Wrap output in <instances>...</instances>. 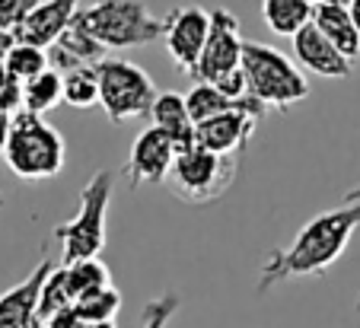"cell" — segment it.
<instances>
[{
  "instance_id": "6da1fadb",
  "label": "cell",
  "mask_w": 360,
  "mask_h": 328,
  "mask_svg": "<svg viewBox=\"0 0 360 328\" xmlns=\"http://www.w3.org/2000/svg\"><path fill=\"white\" fill-rule=\"evenodd\" d=\"M357 226H360V204H345V207H335V211L316 214L293 236L290 246L274 249L265 258L259 274V294H268L271 287L287 284L293 277L326 274L345 255Z\"/></svg>"
},
{
  "instance_id": "7a4b0ae2",
  "label": "cell",
  "mask_w": 360,
  "mask_h": 328,
  "mask_svg": "<svg viewBox=\"0 0 360 328\" xmlns=\"http://www.w3.org/2000/svg\"><path fill=\"white\" fill-rule=\"evenodd\" d=\"M74 26L83 29L89 39H96L105 51L141 48V45L163 39L166 32L163 16L150 13L143 0H96L89 7L77 10Z\"/></svg>"
},
{
  "instance_id": "3957f363",
  "label": "cell",
  "mask_w": 360,
  "mask_h": 328,
  "mask_svg": "<svg viewBox=\"0 0 360 328\" xmlns=\"http://www.w3.org/2000/svg\"><path fill=\"white\" fill-rule=\"evenodd\" d=\"M239 70L245 80V96H252L265 109L287 112L309 96V83H306L303 70L271 45L243 41Z\"/></svg>"
},
{
  "instance_id": "277c9868",
  "label": "cell",
  "mask_w": 360,
  "mask_h": 328,
  "mask_svg": "<svg viewBox=\"0 0 360 328\" xmlns=\"http://www.w3.org/2000/svg\"><path fill=\"white\" fill-rule=\"evenodd\" d=\"M64 159H68V144L55 124L29 112L13 115L7 147H4V163L10 166L13 176L26 182H45L64 169Z\"/></svg>"
},
{
  "instance_id": "5b68a950",
  "label": "cell",
  "mask_w": 360,
  "mask_h": 328,
  "mask_svg": "<svg viewBox=\"0 0 360 328\" xmlns=\"http://www.w3.org/2000/svg\"><path fill=\"white\" fill-rule=\"evenodd\" d=\"M112 185H115V176L109 169L93 172L80 192L77 214L68 223H58L51 230V236L61 242V265L96 258L102 252V246H105V217H109Z\"/></svg>"
},
{
  "instance_id": "8992f818",
  "label": "cell",
  "mask_w": 360,
  "mask_h": 328,
  "mask_svg": "<svg viewBox=\"0 0 360 328\" xmlns=\"http://www.w3.org/2000/svg\"><path fill=\"white\" fill-rule=\"evenodd\" d=\"M236 159L239 157H217L191 144L176 153L163 185H169V192L185 204H211L224 198L236 182Z\"/></svg>"
},
{
  "instance_id": "52a82bcc",
  "label": "cell",
  "mask_w": 360,
  "mask_h": 328,
  "mask_svg": "<svg viewBox=\"0 0 360 328\" xmlns=\"http://www.w3.org/2000/svg\"><path fill=\"white\" fill-rule=\"evenodd\" d=\"M96 86H99V105L112 124H124L134 118H150L157 86L137 64L122 58H105L96 64Z\"/></svg>"
},
{
  "instance_id": "ba28073f",
  "label": "cell",
  "mask_w": 360,
  "mask_h": 328,
  "mask_svg": "<svg viewBox=\"0 0 360 328\" xmlns=\"http://www.w3.org/2000/svg\"><path fill=\"white\" fill-rule=\"evenodd\" d=\"M243 29L239 20L230 10L217 7L211 10V29H207V41L204 51L198 58L191 80L207 83V86H220L224 80H230L233 74H239V61H243Z\"/></svg>"
},
{
  "instance_id": "9c48e42d",
  "label": "cell",
  "mask_w": 360,
  "mask_h": 328,
  "mask_svg": "<svg viewBox=\"0 0 360 328\" xmlns=\"http://www.w3.org/2000/svg\"><path fill=\"white\" fill-rule=\"evenodd\" d=\"M166 22V51H169L172 64H176L182 74L191 77L198 58L204 51V41H207V29H211V13L201 7H176L163 16Z\"/></svg>"
},
{
  "instance_id": "30bf717a",
  "label": "cell",
  "mask_w": 360,
  "mask_h": 328,
  "mask_svg": "<svg viewBox=\"0 0 360 328\" xmlns=\"http://www.w3.org/2000/svg\"><path fill=\"white\" fill-rule=\"evenodd\" d=\"M176 153L179 150L169 137L150 124V128H143L141 134H137L134 147H131L128 163H124V178H128L134 188H141V185H163L172 169Z\"/></svg>"
},
{
  "instance_id": "8fae6325",
  "label": "cell",
  "mask_w": 360,
  "mask_h": 328,
  "mask_svg": "<svg viewBox=\"0 0 360 328\" xmlns=\"http://www.w3.org/2000/svg\"><path fill=\"white\" fill-rule=\"evenodd\" d=\"M259 122L262 118H255L252 112H226L211 122L195 124V144L217 157H239L252 140Z\"/></svg>"
},
{
  "instance_id": "7c38bea8",
  "label": "cell",
  "mask_w": 360,
  "mask_h": 328,
  "mask_svg": "<svg viewBox=\"0 0 360 328\" xmlns=\"http://www.w3.org/2000/svg\"><path fill=\"white\" fill-rule=\"evenodd\" d=\"M293 58H297L300 67L313 70V74H319V77H328V80H345V77H351V61L335 51V45L313 22L293 35Z\"/></svg>"
},
{
  "instance_id": "4fadbf2b",
  "label": "cell",
  "mask_w": 360,
  "mask_h": 328,
  "mask_svg": "<svg viewBox=\"0 0 360 328\" xmlns=\"http://www.w3.org/2000/svg\"><path fill=\"white\" fill-rule=\"evenodd\" d=\"M51 268H55V261L45 255V258L29 271L26 280H20L7 294H0V328H26L29 322L35 319L41 284H45V277L51 274Z\"/></svg>"
},
{
  "instance_id": "5bb4252c",
  "label": "cell",
  "mask_w": 360,
  "mask_h": 328,
  "mask_svg": "<svg viewBox=\"0 0 360 328\" xmlns=\"http://www.w3.org/2000/svg\"><path fill=\"white\" fill-rule=\"evenodd\" d=\"M48 67L58 70V74H68V70H80V67H96V64L105 61V48H102L96 39H89L83 29H77L70 22L61 35H58L51 45L45 48Z\"/></svg>"
},
{
  "instance_id": "9a60e30c",
  "label": "cell",
  "mask_w": 360,
  "mask_h": 328,
  "mask_svg": "<svg viewBox=\"0 0 360 328\" xmlns=\"http://www.w3.org/2000/svg\"><path fill=\"white\" fill-rule=\"evenodd\" d=\"M77 10H80V0H39V7L29 13L26 22H22L20 41L45 51L48 45L74 22Z\"/></svg>"
},
{
  "instance_id": "2e32d148",
  "label": "cell",
  "mask_w": 360,
  "mask_h": 328,
  "mask_svg": "<svg viewBox=\"0 0 360 328\" xmlns=\"http://www.w3.org/2000/svg\"><path fill=\"white\" fill-rule=\"evenodd\" d=\"M185 109H188V118L195 124L201 122H211L217 115H226V112H252L255 118H265L268 109L262 103H255L252 96H239V99H230L224 96L220 89L207 86V83H195L188 96H185Z\"/></svg>"
},
{
  "instance_id": "e0dca14e",
  "label": "cell",
  "mask_w": 360,
  "mask_h": 328,
  "mask_svg": "<svg viewBox=\"0 0 360 328\" xmlns=\"http://www.w3.org/2000/svg\"><path fill=\"white\" fill-rule=\"evenodd\" d=\"M150 122L157 131H163L169 137L176 150H185V147L195 144V122L188 118L185 99L179 93H157L153 109H150Z\"/></svg>"
},
{
  "instance_id": "ac0fdd59",
  "label": "cell",
  "mask_w": 360,
  "mask_h": 328,
  "mask_svg": "<svg viewBox=\"0 0 360 328\" xmlns=\"http://www.w3.org/2000/svg\"><path fill=\"white\" fill-rule=\"evenodd\" d=\"M313 26L332 41L341 58H347V61H357L360 58V35H357V29H354L347 7H338V4H316Z\"/></svg>"
},
{
  "instance_id": "d6986e66",
  "label": "cell",
  "mask_w": 360,
  "mask_h": 328,
  "mask_svg": "<svg viewBox=\"0 0 360 328\" xmlns=\"http://www.w3.org/2000/svg\"><path fill=\"white\" fill-rule=\"evenodd\" d=\"M313 0H262V20L274 35H297L313 22Z\"/></svg>"
},
{
  "instance_id": "ffe728a7",
  "label": "cell",
  "mask_w": 360,
  "mask_h": 328,
  "mask_svg": "<svg viewBox=\"0 0 360 328\" xmlns=\"http://www.w3.org/2000/svg\"><path fill=\"white\" fill-rule=\"evenodd\" d=\"M64 274V290H68L70 303L83 300V296L96 294V290L112 287L109 268L102 265L99 258H86V261H74V265H61Z\"/></svg>"
},
{
  "instance_id": "44dd1931",
  "label": "cell",
  "mask_w": 360,
  "mask_h": 328,
  "mask_svg": "<svg viewBox=\"0 0 360 328\" xmlns=\"http://www.w3.org/2000/svg\"><path fill=\"white\" fill-rule=\"evenodd\" d=\"M58 103H64L61 96V74L58 70H41L39 77H32L29 83H22V112L29 115H41L51 112Z\"/></svg>"
},
{
  "instance_id": "7402d4cb",
  "label": "cell",
  "mask_w": 360,
  "mask_h": 328,
  "mask_svg": "<svg viewBox=\"0 0 360 328\" xmlns=\"http://www.w3.org/2000/svg\"><path fill=\"white\" fill-rule=\"evenodd\" d=\"M61 96L70 109H93L99 105V86H96V70L80 67L61 74Z\"/></svg>"
},
{
  "instance_id": "603a6c76",
  "label": "cell",
  "mask_w": 360,
  "mask_h": 328,
  "mask_svg": "<svg viewBox=\"0 0 360 328\" xmlns=\"http://www.w3.org/2000/svg\"><path fill=\"white\" fill-rule=\"evenodd\" d=\"M4 70H7V77H13V80L29 83L32 77H39L41 70H48V58H45V51L35 48V45L16 41L13 48L4 51Z\"/></svg>"
},
{
  "instance_id": "cb8c5ba5",
  "label": "cell",
  "mask_w": 360,
  "mask_h": 328,
  "mask_svg": "<svg viewBox=\"0 0 360 328\" xmlns=\"http://www.w3.org/2000/svg\"><path fill=\"white\" fill-rule=\"evenodd\" d=\"M118 309H122V294L115 287L96 290V294L83 296L74 303V313L83 325H93V322H115Z\"/></svg>"
},
{
  "instance_id": "d4e9b609",
  "label": "cell",
  "mask_w": 360,
  "mask_h": 328,
  "mask_svg": "<svg viewBox=\"0 0 360 328\" xmlns=\"http://www.w3.org/2000/svg\"><path fill=\"white\" fill-rule=\"evenodd\" d=\"M35 7H39V0H0V51L13 48L20 41L22 22L29 20Z\"/></svg>"
},
{
  "instance_id": "484cf974",
  "label": "cell",
  "mask_w": 360,
  "mask_h": 328,
  "mask_svg": "<svg viewBox=\"0 0 360 328\" xmlns=\"http://www.w3.org/2000/svg\"><path fill=\"white\" fill-rule=\"evenodd\" d=\"M74 306L68 296V290H64V274L61 268H51V274L45 277V284H41V294H39V306H35V319L39 322H48L55 313H61V309Z\"/></svg>"
},
{
  "instance_id": "4316f807",
  "label": "cell",
  "mask_w": 360,
  "mask_h": 328,
  "mask_svg": "<svg viewBox=\"0 0 360 328\" xmlns=\"http://www.w3.org/2000/svg\"><path fill=\"white\" fill-rule=\"evenodd\" d=\"M182 300L176 294H160L157 300H150L143 306V315H141V328H166L172 322V315L179 313Z\"/></svg>"
},
{
  "instance_id": "83f0119b",
  "label": "cell",
  "mask_w": 360,
  "mask_h": 328,
  "mask_svg": "<svg viewBox=\"0 0 360 328\" xmlns=\"http://www.w3.org/2000/svg\"><path fill=\"white\" fill-rule=\"evenodd\" d=\"M0 112H7L10 118L22 112V83L13 80V77H7L4 86H0Z\"/></svg>"
},
{
  "instance_id": "f1b7e54d",
  "label": "cell",
  "mask_w": 360,
  "mask_h": 328,
  "mask_svg": "<svg viewBox=\"0 0 360 328\" xmlns=\"http://www.w3.org/2000/svg\"><path fill=\"white\" fill-rule=\"evenodd\" d=\"M45 325H48V328H83V322L77 319L74 306H68V309H61V313L51 315V319H48Z\"/></svg>"
},
{
  "instance_id": "f546056e",
  "label": "cell",
  "mask_w": 360,
  "mask_h": 328,
  "mask_svg": "<svg viewBox=\"0 0 360 328\" xmlns=\"http://www.w3.org/2000/svg\"><path fill=\"white\" fill-rule=\"evenodd\" d=\"M10 122H13V118H10V115H7V112H0V159H4V147H7Z\"/></svg>"
},
{
  "instance_id": "4dcf8cb0",
  "label": "cell",
  "mask_w": 360,
  "mask_h": 328,
  "mask_svg": "<svg viewBox=\"0 0 360 328\" xmlns=\"http://www.w3.org/2000/svg\"><path fill=\"white\" fill-rule=\"evenodd\" d=\"M347 13H351V22L360 35V0H351V4H347Z\"/></svg>"
},
{
  "instance_id": "1f68e13d",
  "label": "cell",
  "mask_w": 360,
  "mask_h": 328,
  "mask_svg": "<svg viewBox=\"0 0 360 328\" xmlns=\"http://www.w3.org/2000/svg\"><path fill=\"white\" fill-rule=\"evenodd\" d=\"M345 204H360V185H357V188H351V192L345 195Z\"/></svg>"
},
{
  "instance_id": "d6a6232c",
  "label": "cell",
  "mask_w": 360,
  "mask_h": 328,
  "mask_svg": "<svg viewBox=\"0 0 360 328\" xmlns=\"http://www.w3.org/2000/svg\"><path fill=\"white\" fill-rule=\"evenodd\" d=\"M83 328H118L115 322H93V325H83Z\"/></svg>"
},
{
  "instance_id": "836d02e7",
  "label": "cell",
  "mask_w": 360,
  "mask_h": 328,
  "mask_svg": "<svg viewBox=\"0 0 360 328\" xmlns=\"http://www.w3.org/2000/svg\"><path fill=\"white\" fill-rule=\"evenodd\" d=\"M313 4H338V7H347L351 0H313Z\"/></svg>"
},
{
  "instance_id": "e575fe53",
  "label": "cell",
  "mask_w": 360,
  "mask_h": 328,
  "mask_svg": "<svg viewBox=\"0 0 360 328\" xmlns=\"http://www.w3.org/2000/svg\"><path fill=\"white\" fill-rule=\"evenodd\" d=\"M26 328H48V325H45V322H39V319H32Z\"/></svg>"
},
{
  "instance_id": "d590c367",
  "label": "cell",
  "mask_w": 360,
  "mask_h": 328,
  "mask_svg": "<svg viewBox=\"0 0 360 328\" xmlns=\"http://www.w3.org/2000/svg\"><path fill=\"white\" fill-rule=\"evenodd\" d=\"M4 80H7V70H4V64H0V86H4Z\"/></svg>"
},
{
  "instance_id": "8d00e7d4",
  "label": "cell",
  "mask_w": 360,
  "mask_h": 328,
  "mask_svg": "<svg viewBox=\"0 0 360 328\" xmlns=\"http://www.w3.org/2000/svg\"><path fill=\"white\" fill-rule=\"evenodd\" d=\"M357 313H360V296H357Z\"/></svg>"
},
{
  "instance_id": "74e56055",
  "label": "cell",
  "mask_w": 360,
  "mask_h": 328,
  "mask_svg": "<svg viewBox=\"0 0 360 328\" xmlns=\"http://www.w3.org/2000/svg\"><path fill=\"white\" fill-rule=\"evenodd\" d=\"M0 64H4V51H0Z\"/></svg>"
},
{
  "instance_id": "f35d334b",
  "label": "cell",
  "mask_w": 360,
  "mask_h": 328,
  "mask_svg": "<svg viewBox=\"0 0 360 328\" xmlns=\"http://www.w3.org/2000/svg\"><path fill=\"white\" fill-rule=\"evenodd\" d=\"M0 207H4V198H0Z\"/></svg>"
}]
</instances>
